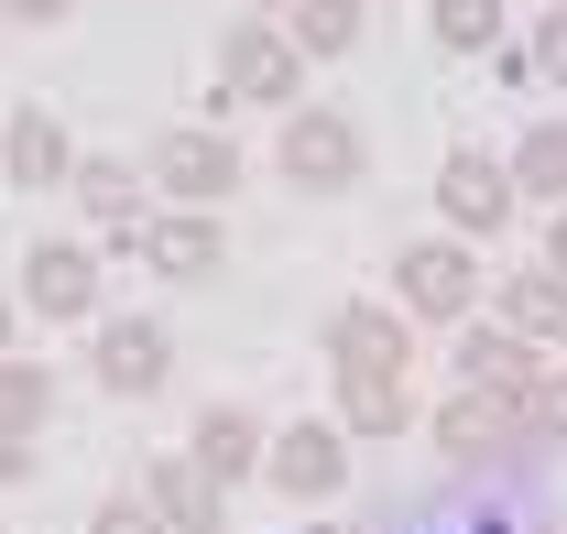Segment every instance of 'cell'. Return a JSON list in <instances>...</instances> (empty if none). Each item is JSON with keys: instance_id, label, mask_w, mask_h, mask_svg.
<instances>
[{"instance_id": "6da1fadb", "label": "cell", "mask_w": 567, "mask_h": 534, "mask_svg": "<svg viewBox=\"0 0 567 534\" xmlns=\"http://www.w3.org/2000/svg\"><path fill=\"white\" fill-rule=\"evenodd\" d=\"M274 175H284V186H306V197H339V186L371 175V132H360L350 110L306 99V110H284V132H274Z\"/></svg>"}, {"instance_id": "7a4b0ae2", "label": "cell", "mask_w": 567, "mask_h": 534, "mask_svg": "<svg viewBox=\"0 0 567 534\" xmlns=\"http://www.w3.org/2000/svg\"><path fill=\"white\" fill-rule=\"evenodd\" d=\"M393 295H404V317L470 328V306H481V251H470V240H415V251L393 263Z\"/></svg>"}, {"instance_id": "3957f363", "label": "cell", "mask_w": 567, "mask_h": 534, "mask_svg": "<svg viewBox=\"0 0 567 534\" xmlns=\"http://www.w3.org/2000/svg\"><path fill=\"white\" fill-rule=\"evenodd\" d=\"M425 437H436V459H447V469H502L513 448H535V437H524V414H513L502 393H470V382L425 414Z\"/></svg>"}, {"instance_id": "277c9868", "label": "cell", "mask_w": 567, "mask_h": 534, "mask_svg": "<svg viewBox=\"0 0 567 534\" xmlns=\"http://www.w3.org/2000/svg\"><path fill=\"white\" fill-rule=\"evenodd\" d=\"M218 99L284 110V99H306V55L284 44L274 22H229V44H218Z\"/></svg>"}, {"instance_id": "5b68a950", "label": "cell", "mask_w": 567, "mask_h": 534, "mask_svg": "<svg viewBox=\"0 0 567 534\" xmlns=\"http://www.w3.org/2000/svg\"><path fill=\"white\" fill-rule=\"evenodd\" d=\"M458 382L470 393H502L524 414V437H535V403H546V349L513 328H458Z\"/></svg>"}, {"instance_id": "8992f818", "label": "cell", "mask_w": 567, "mask_h": 534, "mask_svg": "<svg viewBox=\"0 0 567 534\" xmlns=\"http://www.w3.org/2000/svg\"><path fill=\"white\" fill-rule=\"evenodd\" d=\"M328 360H339V382H404V371H415L404 306H339V317H328Z\"/></svg>"}, {"instance_id": "52a82bcc", "label": "cell", "mask_w": 567, "mask_h": 534, "mask_svg": "<svg viewBox=\"0 0 567 534\" xmlns=\"http://www.w3.org/2000/svg\"><path fill=\"white\" fill-rule=\"evenodd\" d=\"M153 186H164L175 207H218L229 186H240L229 132H197V121H186V132H164V142H153Z\"/></svg>"}, {"instance_id": "ba28073f", "label": "cell", "mask_w": 567, "mask_h": 534, "mask_svg": "<svg viewBox=\"0 0 567 534\" xmlns=\"http://www.w3.org/2000/svg\"><path fill=\"white\" fill-rule=\"evenodd\" d=\"M436 207H447V240H492L502 218H513V175H502L492 153H447L436 164Z\"/></svg>"}, {"instance_id": "9c48e42d", "label": "cell", "mask_w": 567, "mask_h": 534, "mask_svg": "<svg viewBox=\"0 0 567 534\" xmlns=\"http://www.w3.org/2000/svg\"><path fill=\"white\" fill-rule=\"evenodd\" d=\"M22 306L33 317H99V251L87 240H33L22 251Z\"/></svg>"}, {"instance_id": "30bf717a", "label": "cell", "mask_w": 567, "mask_h": 534, "mask_svg": "<svg viewBox=\"0 0 567 534\" xmlns=\"http://www.w3.org/2000/svg\"><path fill=\"white\" fill-rule=\"evenodd\" d=\"M99 393H121V403H142V393H164V371H175V338L153 328V317H110L99 328Z\"/></svg>"}, {"instance_id": "8fae6325", "label": "cell", "mask_w": 567, "mask_h": 534, "mask_svg": "<svg viewBox=\"0 0 567 534\" xmlns=\"http://www.w3.org/2000/svg\"><path fill=\"white\" fill-rule=\"evenodd\" d=\"M262 469H274V491H295V502H328L350 480V425H284L274 448H262Z\"/></svg>"}, {"instance_id": "7c38bea8", "label": "cell", "mask_w": 567, "mask_h": 534, "mask_svg": "<svg viewBox=\"0 0 567 534\" xmlns=\"http://www.w3.org/2000/svg\"><path fill=\"white\" fill-rule=\"evenodd\" d=\"M142 502L164 513V534H218V524H229V491H218L186 448H164V459L142 469Z\"/></svg>"}, {"instance_id": "4fadbf2b", "label": "cell", "mask_w": 567, "mask_h": 534, "mask_svg": "<svg viewBox=\"0 0 567 534\" xmlns=\"http://www.w3.org/2000/svg\"><path fill=\"white\" fill-rule=\"evenodd\" d=\"M142 263L164 273V284H208V273L229 263V240H218L208 207H175V218H153V229H142Z\"/></svg>"}, {"instance_id": "5bb4252c", "label": "cell", "mask_w": 567, "mask_h": 534, "mask_svg": "<svg viewBox=\"0 0 567 534\" xmlns=\"http://www.w3.org/2000/svg\"><path fill=\"white\" fill-rule=\"evenodd\" d=\"M66 186H76V207H87V218H99L110 240H132V251H142V229H153V207H142V175H132V164H110V153H87V164H76Z\"/></svg>"}, {"instance_id": "9a60e30c", "label": "cell", "mask_w": 567, "mask_h": 534, "mask_svg": "<svg viewBox=\"0 0 567 534\" xmlns=\"http://www.w3.org/2000/svg\"><path fill=\"white\" fill-rule=\"evenodd\" d=\"M262 448H274V437H262L240 403H208V414H197V437H186V459L208 469L218 491H229V480H251V469H262Z\"/></svg>"}, {"instance_id": "2e32d148", "label": "cell", "mask_w": 567, "mask_h": 534, "mask_svg": "<svg viewBox=\"0 0 567 534\" xmlns=\"http://www.w3.org/2000/svg\"><path fill=\"white\" fill-rule=\"evenodd\" d=\"M0 164H11V186H66V175H76L66 132H55L44 110H22V121H0Z\"/></svg>"}, {"instance_id": "e0dca14e", "label": "cell", "mask_w": 567, "mask_h": 534, "mask_svg": "<svg viewBox=\"0 0 567 534\" xmlns=\"http://www.w3.org/2000/svg\"><path fill=\"white\" fill-rule=\"evenodd\" d=\"M513 197H546V207H567V121H535V132L513 142Z\"/></svg>"}, {"instance_id": "ac0fdd59", "label": "cell", "mask_w": 567, "mask_h": 534, "mask_svg": "<svg viewBox=\"0 0 567 534\" xmlns=\"http://www.w3.org/2000/svg\"><path fill=\"white\" fill-rule=\"evenodd\" d=\"M502 328H513V338H567V284L546 263L513 273V284H502Z\"/></svg>"}, {"instance_id": "d6986e66", "label": "cell", "mask_w": 567, "mask_h": 534, "mask_svg": "<svg viewBox=\"0 0 567 534\" xmlns=\"http://www.w3.org/2000/svg\"><path fill=\"white\" fill-rule=\"evenodd\" d=\"M339 425L382 448V437H404V425H415V393H404V382H339Z\"/></svg>"}, {"instance_id": "ffe728a7", "label": "cell", "mask_w": 567, "mask_h": 534, "mask_svg": "<svg viewBox=\"0 0 567 534\" xmlns=\"http://www.w3.org/2000/svg\"><path fill=\"white\" fill-rule=\"evenodd\" d=\"M284 44H295V55H350L360 44V0H295V11H284Z\"/></svg>"}, {"instance_id": "44dd1931", "label": "cell", "mask_w": 567, "mask_h": 534, "mask_svg": "<svg viewBox=\"0 0 567 534\" xmlns=\"http://www.w3.org/2000/svg\"><path fill=\"white\" fill-rule=\"evenodd\" d=\"M436 44L447 55H502V0H436Z\"/></svg>"}, {"instance_id": "7402d4cb", "label": "cell", "mask_w": 567, "mask_h": 534, "mask_svg": "<svg viewBox=\"0 0 567 534\" xmlns=\"http://www.w3.org/2000/svg\"><path fill=\"white\" fill-rule=\"evenodd\" d=\"M44 414H55V371H44V360H0V425L33 437Z\"/></svg>"}, {"instance_id": "603a6c76", "label": "cell", "mask_w": 567, "mask_h": 534, "mask_svg": "<svg viewBox=\"0 0 567 534\" xmlns=\"http://www.w3.org/2000/svg\"><path fill=\"white\" fill-rule=\"evenodd\" d=\"M87 534H164V513H153L142 491H110V502L87 513Z\"/></svg>"}, {"instance_id": "cb8c5ba5", "label": "cell", "mask_w": 567, "mask_h": 534, "mask_svg": "<svg viewBox=\"0 0 567 534\" xmlns=\"http://www.w3.org/2000/svg\"><path fill=\"white\" fill-rule=\"evenodd\" d=\"M524 66L567 88V11H546V22H535V55H524Z\"/></svg>"}, {"instance_id": "d4e9b609", "label": "cell", "mask_w": 567, "mask_h": 534, "mask_svg": "<svg viewBox=\"0 0 567 534\" xmlns=\"http://www.w3.org/2000/svg\"><path fill=\"white\" fill-rule=\"evenodd\" d=\"M11 480H33V448H22V425H0V491Z\"/></svg>"}, {"instance_id": "484cf974", "label": "cell", "mask_w": 567, "mask_h": 534, "mask_svg": "<svg viewBox=\"0 0 567 534\" xmlns=\"http://www.w3.org/2000/svg\"><path fill=\"white\" fill-rule=\"evenodd\" d=\"M546 273H557V284H567V218H557V229H546Z\"/></svg>"}, {"instance_id": "4316f807", "label": "cell", "mask_w": 567, "mask_h": 534, "mask_svg": "<svg viewBox=\"0 0 567 534\" xmlns=\"http://www.w3.org/2000/svg\"><path fill=\"white\" fill-rule=\"evenodd\" d=\"M0 11H22V22H55V11H66V0H0Z\"/></svg>"}, {"instance_id": "83f0119b", "label": "cell", "mask_w": 567, "mask_h": 534, "mask_svg": "<svg viewBox=\"0 0 567 534\" xmlns=\"http://www.w3.org/2000/svg\"><path fill=\"white\" fill-rule=\"evenodd\" d=\"M0 360H11V295H0Z\"/></svg>"}, {"instance_id": "f1b7e54d", "label": "cell", "mask_w": 567, "mask_h": 534, "mask_svg": "<svg viewBox=\"0 0 567 534\" xmlns=\"http://www.w3.org/2000/svg\"><path fill=\"white\" fill-rule=\"evenodd\" d=\"M306 534H350V524H306Z\"/></svg>"}, {"instance_id": "f546056e", "label": "cell", "mask_w": 567, "mask_h": 534, "mask_svg": "<svg viewBox=\"0 0 567 534\" xmlns=\"http://www.w3.org/2000/svg\"><path fill=\"white\" fill-rule=\"evenodd\" d=\"M251 11H274V0H251ZM284 11H295V0H284Z\"/></svg>"}]
</instances>
